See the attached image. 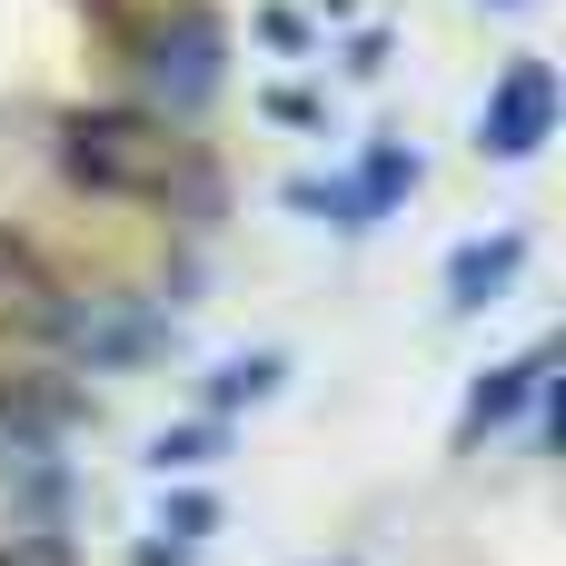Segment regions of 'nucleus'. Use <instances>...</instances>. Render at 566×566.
Returning <instances> with one entry per match:
<instances>
[{"label": "nucleus", "mask_w": 566, "mask_h": 566, "mask_svg": "<svg viewBox=\"0 0 566 566\" xmlns=\"http://www.w3.org/2000/svg\"><path fill=\"white\" fill-rule=\"evenodd\" d=\"M60 159H70V179H90V189H169L179 139H169V119H149V109H70V119H60Z\"/></svg>", "instance_id": "f257e3e1"}, {"label": "nucleus", "mask_w": 566, "mask_h": 566, "mask_svg": "<svg viewBox=\"0 0 566 566\" xmlns=\"http://www.w3.org/2000/svg\"><path fill=\"white\" fill-rule=\"evenodd\" d=\"M547 129H557V70L547 60H507V80L478 109V149L488 159H537Z\"/></svg>", "instance_id": "f03ea898"}, {"label": "nucleus", "mask_w": 566, "mask_h": 566, "mask_svg": "<svg viewBox=\"0 0 566 566\" xmlns=\"http://www.w3.org/2000/svg\"><path fill=\"white\" fill-rule=\"evenodd\" d=\"M0 328L10 338H70L80 328V298L60 289V269L10 229H0Z\"/></svg>", "instance_id": "7ed1b4c3"}, {"label": "nucleus", "mask_w": 566, "mask_h": 566, "mask_svg": "<svg viewBox=\"0 0 566 566\" xmlns=\"http://www.w3.org/2000/svg\"><path fill=\"white\" fill-rule=\"evenodd\" d=\"M219 50H229V40H219V20H209V10H189L179 30H159V40H149V90H169L179 109H199V99L219 90Z\"/></svg>", "instance_id": "20e7f679"}, {"label": "nucleus", "mask_w": 566, "mask_h": 566, "mask_svg": "<svg viewBox=\"0 0 566 566\" xmlns=\"http://www.w3.org/2000/svg\"><path fill=\"white\" fill-rule=\"evenodd\" d=\"M537 378H547V348H527V358H507V368H488L478 388H468V408H458V448H478L488 428H507L527 398H537Z\"/></svg>", "instance_id": "39448f33"}, {"label": "nucleus", "mask_w": 566, "mask_h": 566, "mask_svg": "<svg viewBox=\"0 0 566 566\" xmlns=\"http://www.w3.org/2000/svg\"><path fill=\"white\" fill-rule=\"evenodd\" d=\"M517 259H527V239H468V249L448 259V308H488V298L517 279Z\"/></svg>", "instance_id": "423d86ee"}, {"label": "nucleus", "mask_w": 566, "mask_h": 566, "mask_svg": "<svg viewBox=\"0 0 566 566\" xmlns=\"http://www.w3.org/2000/svg\"><path fill=\"white\" fill-rule=\"evenodd\" d=\"M259 388H279V358H239V368H219V408H229V398H259Z\"/></svg>", "instance_id": "0eeeda50"}, {"label": "nucleus", "mask_w": 566, "mask_h": 566, "mask_svg": "<svg viewBox=\"0 0 566 566\" xmlns=\"http://www.w3.org/2000/svg\"><path fill=\"white\" fill-rule=\"evenodd\" d=\"M209 448H219V438H209V428H179V438H159V448H149V458H159V468H199V458H209Z\"/></svg>", "instance_id": "6e6552de"}, {"label": "nucleus", "mask_w": 566, "mask_h": 566, "mask_svg": "<svg viewBox=\"0 0 566 566\" xmlns=\"http://www.w3.org/2000/svg\"><path fill=\"white\" fill-rule=\"evenodd\" d=\"M0 566H70V547H60V537H10Z\"/></svg>", "instance_id": "1a4fd4ad"}, {"label": "nucleus", "mask_w": 566, "mask_h": 566, "mask_svg": "<svg viewBox=\"0 0 566 566\" xmlns=\"http://www.w3.org/2000/svg\"><path fill=\"white\" fill-rule=\"evenodd\" d=\"M338 566H348V557H338Z\"/></svg>", "instance_id": "9d476101"}]
</instances>
